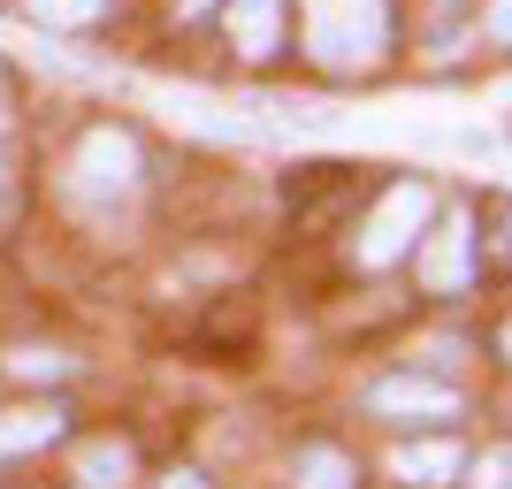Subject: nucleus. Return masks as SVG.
<instances>
[{
    "instance_id": "20e7f679",
    "label": "nucleus",
    "mask_w": 512,
    "mask_h": 489,
    "mask_svg": "<svg viewBox=\"0 0 512 489\" xmlns=\"http://www.w3.org/2000/svg\"><path fill=\"white\" fill-rule=\"evenodd\" d=\"M413 268H421V291H467L474 283V222L467 214H444L428 237H413Z\"/></svg>"
},
{
    "instance_id": "9d476101",
    "label": "nucleus",
    "mask_w": 512,
    "mask_h": 489,
    "mask_svg": "<svg viewBox=\"0 0 512 489\" xmlns=\"http://www.w3.org/2000/svg\"><path fill=\"white\" fill-rule=\"evenodd\" d=\"M130 467H138L130 444H85V451H77V482H85V489H123Z\"/></svg>"
},
{
    "instance_id": "dca6fc26",
    "label": "nucleus",
    "mask_w": 512,
    "mask_h": 489,
    "mask_svg": "<svg viewBox=\"0 0 512 489\" xmlns=\"http://www.w3.org/2000/svg\"><path fill=\"white\" fill-rule=\"evenodd\" d=\"M161 489H207V482H199V474H169Z\"/></svg>"
},
{
    "instance_id": "423d86ee",
    "label": "nucleus",
    "mask_w": 512,
    "mask_h": 489,
    "mask_svg": "<svg viewBox=\"0 0 512 489\" xmlns=\"http://www.w3.org/2000/svg\"><path fill=\"white\" fill-rule=\"evenodd\" d=\"M222 31H230L237 62H276L283 54V0H230Z\"/></svg>"
},
{
    "instance_id": "f03ea898",
    "label": "nucleus",
    "mask_w": 512,
    "mask_h": 489,
    "mask_svg": "<svg viewBox=\"0 0 512 489\" xmlns=\"http://www.w3.org/2000/svg\"><path fill=\"white\" fill-rule=\"evenodd\" d=\"M428 214H436V192H428L421 176L390 184V192L375 199V214L360 222V237H352V260H360V268H390V260H406L413 237L428 230Z\"/></svg>"
},
{
    "instance_id": "9b49d317",
    "label": "nucleus",
    "mask_w": 512,
    "mask_h": 489,
    "mask_svg": "<svg viewBox=\"0 0 512 489\" xmlns=\"http://www.w3.org/2000/svg\"><path fill=\"white\" fill-rule=\"evenodd\" d=\"M299 489H360V474H352V459L337 444H306L299 451Z\"/></svg>"
},
{
    "instance_id": "2eb2a0df",
    "label": "nucleus",
    "mask_w": 512,
    "mask_h": 489,
    "mask_svg": "<svg viewBox=\"0 0 512 489\" xmlns=\"http://www.w3.org/2000/svg\"><path fill=\"white\" fill-rule=\"evenodd\" d=\"M474 489H505V451H490V459L474 467Z\"/></svg>"
},
{
    "instance_id": "6e6552de",
    "label": "nucleus",
    "mask_w": 512,
    "mask_h": 489,
    "mask_svg": "<svg viewBox=\"0 0 512 489\" xmlns=\"http://www.w3.org/2000/svg\"><path fill=\"white\" fill-rule=\"evenodd\" d=\"M459 467H467V451L451 444V436H421V444L398 451V482L406 489H444Z\"/></svg>"
},
{
    "instance_id": "f257e3e1",
    "label": "nucleus",
    "mask_w": 512,
    "mask_h": 489,
    "mask_svg": "<svg viewBox=\"0 0 512 489\" xmlns=\"http://www.w3.org/2000/svg\"><path fill=\"white\" fill-rule=\"evenodd\" d=\"M299 31L329 77H360L390 46V0H299Z\"/></svg>"
},
{
    "instance_id": "0eeeda50",
    "label": "nucleus",
    "mask_w": 512,
    "mask_h": 489,
    "mask_svg": "<svg viewBox=\"0 0 512 489\" xmlns=\"http://www.w3.org/2000/svg\"><path fill=\"white\" fill-rule=\"evenodd\" d=\"M62 428H69V413H62L54 398L8 405V413H0V459H16V451H46V444H62Z\"/></svg>"
},
{
    "instance_id": "4468645a",
    "label": "nucleus",
    "mask_w": 512,
    "mask_h": 489,
    "mask_svg": "<svg viewBox=\"0 0 512 489\" xmlns=\"http://www.w3.org/2000/svg\"><path fill=\"white\" fill-rule=\"evenodd\" d=\"M0 222H16V146L0 130Z\"/></svg>"
},
{
    "instance_id": "7ed1b4c3",
    "label": "nucleus",
    "mask_w": 512,
    "mask_h": 489,
    "mask_svg": "<svg viewBox=\"0 0 512 489\" xmlns=\"http://www.w3.org/2000/svg\"><path fill=\"white\" fill-rule=\"evenodd\" d=\"M69 192L85 199V207H123L138 192V138L130 130H85V146L69 161Z\"/></svg>"
},
{
    "instance_id": "f3484780",
    "label": "nucleus",
    "mask_w": 512,
    "mask_h": 489,
    "mask_svg": "<svg viewBox=\"0 0 512 489\" xmlns=\"http://www.w3.org/2000/svg\"><path fill=\"white\" fill-rule=\"evenodd\" d=\"M199 8H214V0H176V16H199Z\"/></svg>"
},
{
    "instance_id": "f8f14e48",
    "label": "nucleus",
    "mask_w": 512,
    "mask_h": 489,
    "mask_svg": "<svg viewBox=\"0 0 512 489\" xmlns=\"http://www.w3.org/2000/svg\"><path fill=\"white\" fill-rule=\"evenodd\" d=\"M31 23H54V31H85V23L107 16V0H23Z\"/></svg>"
},
{
    "instance_id": "39448f33",
    "label": "nucleus",
    "mask_w": 512,
    "mask_h": 489,
    "mask_svg": "<svg viewBox=\"0 0 512 489\" xmlns=\"http://www.w3.org/2000/svg\"><path fill=\"white\" fill-rule=\"evenodd\" d=\"M367 413H383V421H451V413H459V390L428 383V375H390V383L367 390Z\"/></svg>"
},
{
    "instance_id": "1a4fd4ad",
    "label": "nucleus",
    "mask_w": 512,
    "mask_h": 489,
    "mask_svg": "<svg viewBox=\"0 0 512 489\" xmlns=\"http://www.w3.org/2000/svg\"><path fill=\"white\" fill-rule=\"evenodd\" d=\"M352 176H360V169H337V161H321V169H291V214H314L321 199H344V192H352Z\"/></svg>"
},
{
    "instance_id": "ddd939ff",
    "label": "nucleus",
    "mask_w": 512,
    "mask_h": 489,
    "mask_svg": "<svg viewBox=\"0 0 512 489\" xmlns=\"http://www.w3.org/2000/svg\"><path fill=\"white\" fill-rule=\"evenodd\" d=\"M8 375H23V383H62L69 360L62 352H8Z\"/></svg>"
}]
</instances>
